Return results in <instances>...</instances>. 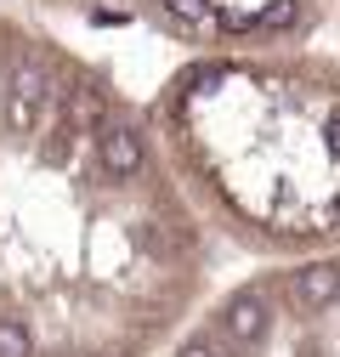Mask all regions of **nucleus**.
I'll return each instance as SVG.
<instances>
[{"mask_svg": "<svg viewBox=\"0 0 340 357\" xmlns=\"http://www.w3.org/2000/svg\"><path fill=\"white\" fill-rule=\"evenodd\" d=\"M199 329L210 357H340V255L238 284Z\"/></svg>", "mask_w": 340, "mask_h": 357, "instance_id": "obj_1", "label": "nucleus"}, {"mask_svg": "<svg viewBox=\"0 0 340 357\" xmlns=\"http://www.w3.org/2000/svg\"><path fill=\"white\" fill-rule=\"evenodd\" d=\"M57 91L63 85H57L46 57H17L6 74V97H17V102H57Z\"/></svg>", "mask_w": 340, "mask_h": 357, "instance_id": "obj_2", "label": "nucleus"}, {"mask_svg": "<svg viewBox=\"0 0 340 357\" xmlns=\"http://www.w3.org/2000/svg\"><path fill=\"white\" fill-rule=\"evenodd\" d=\"M159 12L176 29H187V34H204L210 23H216V6H210V0H159Z\"/></svg>", "mask_w": 340, "mask_h": 357, "instance_id": "obj_3", "label": "nucleus"}, {"mask_svg": "<svg viewBox=\"0 0 340 357\" xmlns=\"http://www.w3.org/2000/svg\"><path fill=\"white\" fill-rule=\"evenodd\" d=\"M289 23H295V0H272L261 12V29H289Z\"/></svg>", "mask_w": 340, "mask_h": 357, "instance_id": "obj_4", "label": "nucleus"}]
</instances>
